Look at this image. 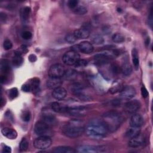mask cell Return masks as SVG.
I'll return each instance as SVG.
<instances>
[{
  "label": "cell",
  "mask_w": 153,
  "mask_h": 153,
  "mask_svg": "<svg viewBox=\"0 0 153 153\" xmlns=\"http://www.w3.org/2000/svg\"><path fill=\"white\" fill-rule=\"evenodd\" d=\"M50 126L45 123L44 121H37L34 127V131L35 134L39 136H48L50 133Z\"/></svg>",
  "instance_id": "8992f818"
},
{
  "label": "cell",
  "mask_w": 153,
  "mask_h": 153,
  "mask_svg": "<svg viewBox=\"0 0 153 153\" xmlns=\"http://www.w3.org/2000/svg\"><path fill=\"white\" fill-rule=\"evenodd\" d=\"M85 131L84 123L79 120H71L63 126L62 133L70 138H76L83 134Z\"/></svg>",
  "instance_id": "3957f363"
},
{
  "label": "cell",
  "mask_w": 153,
  "mask_h": 153,
  "mask_svg": "<svg viewBox=\"0 0 153 153\" xmlns=\"http://www.w3.org/2000/svg\"><path fill=\"white\" fill-rule=\"evenodd\" d=\"M105 148L104 146L81 145L77 148L76 151L80 153H99L105 151Z\"/></svg>",
  "instance_id": "ba28073f"
},
{
  "label": "cell",
  "mask_w": 153,
  "mask_h": 153,
  "mask_svg": "<svg viewBox=\"0 0 153 153\" xmlns=\"http://www.w3.org/2000/svg\"><path fill=\"white\" fill-rule=\"evenodd\" d=\"M149 42H150V39L149 38H147V39L145 41V44L146 45H149Z\"/></svg>",
  "instance_id": "816d5d0a"
},
{
  "label": "cell",
  "mask_w": 153,
  "mask_h": 153,
  "mask_svg": "<svg viewBox=\"0 0 153 153\" xmlns=\"http://www.w3.org/2000/svg\"><path fill=\"white\" fill-rule=\"evenodd\" d=\"M1 69V83H4L8 78V75L10 71V66L9 62L6 59H2L1 62L0 66Z\"/></svg>",
  "instance_id": "7c38bea8"
},
{
  "label": "cell",
  "mask_w": 153,
  "mask_h": 153,
  "mask_svg": "<svg viewBox=\"0 0 153 153\" xmlns=\"http://www.w3.org/2000/svg\"><path fill=\"white\" fill-rule=\"evenodd\" d=\"M83 91H84V87L81 84H80L79 82L74 83L71 86V91L75 95H76L78 97H79L81 99L84 100L85 101L90 99V98L88 96H87L84 94Z\"/></svg>",
  "instance_id": "8fae6325"
},
{
  "label": "cell",
  "mask_w": 153,
  "mask_h": 153,
  "mask_svg": "<svg viewBox=\"0 0 153 153\" xmlns=\"http://www.w3.org/2000/svg\"><path fill=\"white\" fill-rule=\"evenodd\" d=\"M23 59L22 57V54L19 53L17 50L14 51V56L12 59V63L13 66L16 67H19L23 63Z\"/></svg>",
  "instance_id": "83f0119b"
},
{
  "label": "cell",
  "mask_w": 153,
  "mask_h": 153,
  "mask_svg": "<svg viewBox=\"0 0 153 153\" xmlns=\"http://www.w3.org/2000/svg\"><path fill=\"white\" fill-rule=\"evenodd\" d=\"M65 72L64 66L60 63H56L51 66L48 70L49 77L61 78L63 76Z\"/></svg>",
  "instance_id": "52a82bcc"
},
{
  "label": "cell",
  "mask_w": 153,
  "mask_h": 153,
  "mask_svg": "<svg viewBox=\"0 0 153 153\" xmlns=\"http://www.w3.org/2000/svg\"><path fill=\"white\" fill-rule=\"evenodd\" d=\"M84 132L87 136L94 139H101L108 132V130L102 120H92L86 126Z\"/></svg>",
  "instance_id": "6da1fadb"
},
{
  "label": "cell",
  "mask_w": 153,
  "mask_h": 153,
  "mask_svg": "<svg viewBox=\"0 0 153 153\" xmlns=\"http://www.w3.org/2000/svg\"><path fill=\"white\" fill-rule=\"evenodd\" d=\"M144 120L142 116L138 114H134L130 120V125L131 127L140 128L143 124Z\"/></svg>",
  "instance_id": "5bb4252c"
},
{
  "label": "cell",
  "mask_w": 153,
  "mask_h": 153,
  "mask_svg": "<svg viewBox=\"0 0 153 153\" xmlns=\"http://www.w3.org/2000/svg\"><path fill=\"white\" fill-rule=\"evenodd\" d=\"M121 72L125 76H129L132 72V67L128 59H125L121 66Z\"/></svg>",
  "instance_id": "d4e9b609"
},
{
  "label": "cell",
  "mask_w": 153,
  "mask_h": 153,
  "mask_svg": "<svg viewBox=\"0 0 153 153\" xmlns=\"http://www.w3.org/2000/svg\"><path fill=\"white\" fill-rule=\"evenodd\" d=\"M62 84L61 78L49 77L46 82L47 87L50 89H54L57 87H60Z\"/></svg>",
  "instance_id": "44dd1931"
},
{
  "label": "cell",
  "mask_w": 153,
  "mask_h": 153,
  "mask_svg": "<svg viewBox=\"0 0 153 153\" xmlns=\"http://www.w3.org/2000/svg\"><path fill=\"white\" fill-rule=\"evenodd\" d=\"M87 64H88V62L86 60L79 59L74 66H76V67H78V68L79 67L82 68V67L86 66L87 65Z\"/></svg>",
  "instance_id": "60d3db41"
},
{
  "label": "cell",
  "mask_w": 153,
  "mask_h": 153,
  "mask_svg": "<svg viewBox=\"0 0 153 153\" xmlns=\"http://www.w3.org/2000/svg\"><path fill=\"white\" fill-rule=\"evenodd\" d=\"M141 94H142V96L143 98L147 97L148 94H149V93H148L147 89L145 88V87L144 85H143L141 87Z\"/></svg>",
  "instance_id": "ee69618b"
},
{
  "label": "cell",
  "mask_w": 153,
  "mask_h": 153,
  "mask_svg": "<svg viewBox=\"0 0 153 153\" xmlns=\"http://www.w3.org/2000/svg\"><path fill=\"white\" fill-rule=\"evenodd\" d=\"M28 59L30 62H34L36 60V56L33 54H30L29 57H28Z\"/></svg>",
  "instance_id": "681fc988"
},
{
  "label": "cell",
  "mask_w": 153,
  "mask_h": 153,
  "mask_svg": "<svg viewBox=\"0 0 153 153\" xmlns=\"http://www.w3.org/2000/svg\"><path fill=\"white\" fill-rule=\"evenodd\" d=\"M42 121L47 123L48 126L53 125L56 123V118L53 114L49 109L44 110L42 113Z\"/></svg>",
  "instance_id": "9a60e30c"
},
{
  "label": "cell",
  "mask_w": 153,
  "mask_h": 153,
  "mask_svg": "<svg viewBox=\"0 0 153 153\" xmlns=\"http://www.w3.org/2000/svg\"><path fill=\"white\" fill-rule=\"evenodd\" d=\"M74 34L76 39L87 38L90 35V30L87 27H82L81 28L75 30Z\"/></svg>",
  "instance_id": "d6986e66"
},
{
  "label": "cell",
  "mask_w": 153,
  "mask_h": 153,
  "mask_svg": "<svg viewBox=\"0 0 153 153\" xmlns=\"http://www.w3.org/2000/svg\"><path fill=\"white\" fill-rule=\"evenodd\" d=\"M31 90L30 85L28 84H25L22 86V90L25 92H29Z\"/></svg>",
  "instance_id": "f6af8a7d"
},
{
  "label": "cell",
  "mask_w": 153,
  "mask_h": 153,
  "mask_svg": "<svg viewBox=\"0 0 153 153\" xmlns=\"http://www.w3.org/2000/svg\"><path fill=\"white\" fill-rule=\"evenodd\" d=\"M22 36L24 39L28 40V39H30V38H32V34L30 31L26 30V31H24V32H22Z\"/></svg>",
  "instance_id": "7bdbcfd3"
},
{
  "label": "cell",
  "mask_w": 153,
  "mask_h": 153,
  "mask_svg": "<svg viewBox=\"0 0 153 153\" xmlns=\"http://www.w3.org/2000/svg\"><path fill=\"white\" fill-rule=\"evenodd\" d=\"M51 138L48 136H41L35 139L33 141V146L38 149H45L48 148L51 145Z\"/></svg>",
  "instance_id": "277c9868"
},
{
  "label": "cell",
  "mask_w": 153,
  "mask_h": 153,
  "mask_svg": "<svg viewBox=\"0 0 153 153\" xmlns=\"http://www.w3.org/2000/svg\"><path fill=\"white\" fill-rule=\"evenodd\" d=\"M39 79L38 78H34L32 79V81H31V90L33 91V93L35 94L38 93L40 89H39Z\"/></svg>",
  "instance_id": "4dcf8cb0"
},
{
  "label": "cell",
  "mask_w": 153,
  "mask_h": 153,
  "mask_svg": "<svg viewBox=\"0 0 153 153\" xmlns=\"http://www.w3.org/2000/svg\"><path fill=\"white\" fill-rule=\"evenodd\" d=\"M2 134L9 139H15L17 136V131L10 128L4 127L1 130Z\"/></svg>",
  "instance_id": "cb8c5ba5"
},
{
  "label": "cell",
  "mask_w": 153,
  "mask_h": 153,
  "mask_svg": "<svg viewBox=\"0 0 153 153\" xmlns=\"http://www.w3.org/2000/svg\"><path fill=\"white\" fill-rule=\"evenodd\" d=\"M51 109L56 112L57 113H62L65 112H67L68 106L64 105L62 103H60L57 102H54L51 103Z\"/></svg>",
  "instance_id": "603a6c76"
},
{
  "label": "cell",
  "mask_w": 153,
  "mask_h": 153,
  "mask_svg": "<svg viewBox=\"0 0 153 153\" xmlns=\"http://www.w3.org/2000/svg\"><path fill=\"white\" fill-rule=\"evenodd\" d=\"M18 93H19V92H18V90L17 88H16V87L12 88L11 89H10L9 90V93H8L9 98L11 100L15 99L16 97H17Z\"/></svg>",
  "instance_id": "8d00e7d4"
},
{
  "label": "cell",
  "mask_w": 153,
  "mask_h": 153,
  "mask_svg": "<svg viewBox=\"0 0 153 153\" xmlns=\"http://www.w3.org/2000/svg\"><path fill=\"white\" fill-rule=\"evenodd\" d=\"M131 56H132V61L134 67L136 70H137L139 66V59L138 55V51L136 48H133L131 51Z\"/></svg>",
  "instance_id": "f1b7e54d"
},
{
  "label": "cell",
  "mask_w": 153,
  "mask_h": 153,
  "mask_svg": "<svg viewBox=\"0 0 153 153\" xmlns=\"http://www.w3.org/2000/svg\"><path fill=\"white\" fill-rule=\"evenodd\" d=\"M11 152V149L10 146L7 145H4L2 148V152L4 153H10Z\"/></svg>",
  "instance_id": "c3c4849f"
},
{
  "label": "cell",
  "mask_w": 153,
  "mask_h": 153,
  "mask_svg": "<svg viewBox=\"0 0 153 153\" xmlns=\"http://www.w3.org/2000/svg\"><path fill=\"white\" fill-rule=\"evenodd\" d=\"M79 57L80 56L77 52L70 50L66 52L63 54L62 57V61L65 64L67 65H75L79 59Z\"/></svg>",
  "instance_id": "5b68a950"
},
{
  "label": "cell",
  "mask_w": 153,
  "mask_h": 153,
  "mask_svg": "<svg viewBox=\"0 0 153 153\" xmlns=\"http://www.w3.org/2000/svg\"><path fill=\"white\" fill-rule=\"evenodd\" d=\"M111 57H112L107 53H100L95 55L94 59L96 63L100 66L105 63H109V61L111 59Z\"/></svg>",
  "instance_id": "ffe728a7"
},
{
  "label": "cell",
  "mask_w": 153,
  "mask_h": 153,
  "mask_svg": "<svg viewBox=\"0 0 153 153\" xmlns=\"http://www.w3.org/2000/svg\"><path fill=\"white\" fill-rule=\"evenodd\" d=\"M140 103L137 100H128L124 105V109L128 114H135L140 108Z\"/></svg>",
  "instance_id": "30bf717a"
},
{
  "label": "cell",
  "mask_w": 153,
  "mask_h": 153,
  "mask_svg": "<svg viewBox=\"0 0 153 153\" xmlns=\"http://www.w3.org/2000/svg\"><path fill=\"white\" fill-rule=\"evenodd\" d=\"M76 151L70 146H60L54 148L53 149V152L56 153H74Z\"/></svg>",
  "instance_id": "4316f807"
},
{
  "label": "cell",
  "mask_w": 153,
  "mask_h": 153,
  "mask_svg": "<svg viewBox=\"0 0 153 153\" xmlns=\"http://www.w3.org/2000/svg\"><path fill=\"white\" fill-rule=\"evenodd\" d=\"M28 146H29L28 141L26 140V139L23 138L22 140L20 142V147H19L20 151L21 152H23V151H26L28 148Z\"/></svg>",
  "instance_id": "e575fe53"
},
{
  "label": "cell",
  "mask_w": 153,
  "mask_h": 153,
  "mask_svg": "<svg viewBox=\"0 0 153 153\" xmlns=\"http://www.w3.org/2000/svg\"><path fill=\"white\" fill-rule=\"evenodd\" d=\"M67 94L66 89L63 87H59L53 89L52 92V96L57 100H62L64 99Z\"/></svg>",
  "instance_id": "2e32d148"
},
{
  "label": "cell",
  "mask_w": 153,
  "mask_h": 153,
  "mask_svg": "<svg viewBox=\"0 0 153 153\" xmlns=\"http://www.w3.org/2000/svg\"><path fill=\"white\" fill-rule=\"evenodd\" d=\"M19 53H20L21 54H22V53H26L27 51V47H26V45H22L20 48H19V50H17Z\"/></svg>",
  "instance_id": "bcb514c9"
},
{
  "label": "cell",
  "mask_w": 153,
  "mask_h": 153,
  "mask_svg": "<svg viewBox=\"0 0 153 153\" xmlns=\"http://www.w3.org/2000/svg\"><path fill=\"white\" fill-rule=\"evenodd\" d=\"M30 13V8L29 7H26L22 10L21 13V18L23 22H25L28 20Z\"/></svg>",
  "instance_id": "d6a6232c"
},
{
  "label": "cell",
  "mask_w": 153,
  "mask_h": 153,
  "mask_svg": "<svg viewBox=\"0 0 153 153\" xmlns=\"http://www.w3.org/2000/svg\"><path fill=\"white\" fill-rule=\"evenodd\" d=\"M136 94V89L131 85L124 86L120 92V97L124 100H130L135 96Z\"/></svg>",
  "instance_id": "9c48e42d"
},
{
  "label": "cell",
  "mask_w": 153,
  "mask_h": 153,
  "mask_svg": "<svg viewBox=\"0 0 153 153\" xmlns=\"http://www.w3.org/2000/svg\"><path fill=\"white\" fill-rule=\"evenodd\" d=\"M78 1L77 0H70L68 2V5L70 9L73 10L78 5Z\"/></svg>",
  "instance_id": "b9f144b4"
},
{
  "label": "cell",
  "mask_w": 153,
  "mask_h": 153,
  "mask_svg": "<svg viewBox=\"0 0 153 153\" xmlns=\"http://www.w3.org/2000/svg\"><path fill=\"white\" fill-rule=\"evenodd\" d=\"M7 15L4 13L1 12L0 14V19H1V22L2 23H5L7 20Z\"/></svg>",
  "instance_id": "7dc6e473"
},
{
  "label": "cell",
  "mask_w": 153,
  "mask_h": 153,
  "mask_svg": "<svg viewBox=\"0 0 153 153\" xmlns=\"http://www.w3.org/2000/svg\"><path fill=\"white\" fill-rule=\"evenodd\" d=\"M102 120L106 126L108 131H116L124 121V117L118 112L111 111L105 112L102 117Z\"/></svg>",
  "instance_id": "7a4b0ae2"
},
{
  "label": "cell",
  "mask_w": 153,
  "mask_h": 153,
  "mask_svg": "<svg viewBox=\"0 0 153 153\" xmlns=\"http://www.w3.org/2000/svg\"><path fill=\"white\" fill-rule=\"evenodd\" d=\"M12 47H13V44L10 39H6L4 40V43H3V47H4V50H9L12 48Z\"/></svg>",
  "instance_id": "f35d334b"
},
{
  "label": "cell",
  "mask_w": 153,
  "mask_h": 153,
  "mask_svg": "<svg viewBox=\"0 0 153 153\" xmlns=\"http://www.w3.org/2000/svg\"><path fill=\"white\" fill-rule=\"evenodd\" d=\"M92 42L95 44H102L104 42V39L100 35H95L92 38Z\"/></svg>",
  "instance_id": "d590c367"
},
{
  "label": "cell",
  "mask_w": 153,
  "mask_h": 153,
  "mask_svg": "<svg viewBox=\"0 0 153 153\" xmlns=\"http://www.w3.org/2000/svg\"><path fill=\"white\" fill-rule=\"evenodd\" d=\"M21 117H22V119L23 120V121H24L25 122H28L30 121V114L29 111H26L23 112Z\"/></svg>",
  "instance_id": "ab89813d"
},
{
  "label": "cell",
  "mask_w": 153,
  "mask_h": 153,
  "mask_svg": "<svg viewBox=\"0 0 153 153\" xmlns=\"http://www.w3.org/2000/svg\"><path fill=\"white\" fill-rule=\"evenodd\" d=\"M87 112V109L84 106H74L72 107H68L67 112L72 116L82 117L84 116Z\"/></svg>",
  "instance_id": "4fadbf2b"
},
{
  "label": "cell",
  "mask_w": 153,
  "mask_h": 153,
  "mask_svg": "<svg viewBox=\"0 0 153 153\" xmlns=\"http://www.w3.org/2000/svg\"><path fill=\"white\" fill-rule=\"evenodd\" d=\"M79 51L84 54H90L93 51L94 47L92 44L88 41H82L78 44Z\"/></svg>",
  "instance_id": "ac0fdd59"
},
{
  "label": "cell",
  "mask_w": 153,
  "mask_h": 153,
  "mask_svg": "<svg viewBox=\"0 0 153 153\" xmlns=\"http://www.w3.org/2000/svg\"><path fill=\"white\" fill-rule=\"evenodd\" d=\"M65 39L67 42L69 44H72L76 41V38H75L74 33H68L65 36Z\"/></svg>",
  "instance_id": "74e56055"
},
{
  "label": "cell",
  "mask_w": 153,
  "mask_h": 153,
  "mask_svg": "<svg viewBox=\"0 0 153 153\" xmlns=\"http://www.w3.org/2000/svg\"><path fill=\"white\" fill-rule=\"evenodd\" d=\"M124 87L123 82L120 79H116L113 82L109 88V92L111 94H115L120 92Z\"/></svg>",
  "instance_id": "7402d4cb"
},
{
  "label": "cell",
  "mask_w": 153,
  "mask_h": 153,
  "mask_svg": "<svg viewBox=\"0 0 153 153\" xmlns=\"http://www.w3.org/2000/svg\"><path fill=\"white\" fill-rule=\"evenodd\" d=\"M77 72L73 69H69L65 71L63 76L67 80H73L76 78Z\"/></svg>",
  "instance_id": "f546056e"
},
{
  "label": "cell",
  "mask_w": 153,
  "mask_h": 153,
  "mask_svg": "<svg viewBox=\"0 0 153 153\" xmlns=\"http://www.w3.org/2000/svg\"><path fill=\"white\" fill-rule=\"evenodd\" d=\"M145 142V139L142 135L140 134H138L137 136L130 139L128 142V146L131 148H138L143 145Z\"/></svg>",
  "instance_id": "e0dca14e"
},
{
  "label": "cell",
  "mask_w": 153,
  "mask_h": 153,
  "mask_svg": "<svg viewBox=\"0 0 153 153\" xmlns=\"http://www.w3.org/2000/svg\"><path fill=\"white\" fill-rule=\"evenodd\" d=\"M152 9L151 10L150 12V14H149V19H148V22L150 25L151 27H152Z\"/></svg>",
  "instance_id": "f907efd6"
},
{
  "label": "cell",
  "mask_w": 153,
  "mask_h": 153,
  "mask_svg": "<svg viewBox=\"0 0 153 153\" xmlns=\"http://www.w3.org/2000/svg\"><path fill=\"white\" fill-rule=\"evenodd\" d=\"M72 11L78 15H84L87 12V8L83 5H78Z\"/></svg>",
  "instance_id": "1f68e13d"
},
{
  "label": "cell",
  "mask_w": 153,
  "mask_h": 153,
  "mask_svg": "<svg viewBox=\"0 0 153 153\" xmlns=\"http://www.w3.org/2000/svg\"><path fill=\"white\" fill-rule=\"evenodd\" d=\"M140 132V130L139 129V128L130 126V127L127 130L125 133V136L127 138L131 139L137 136L138 134H139Z\"/></svg>",
  "instance_id": "484cf974"
},
{
  "label": "cell",
  "mask_w": 153,
  "mask_h": 153,
  "mask_svg": "<svg viewBox=\"0 0 153 153\" xmlns=\"http://www.w3.org/2000/svg\"><path fill=\"white\" fill-rule=\"evenodd\" d=\"M112 40L115 43H122L125 41V37L120 33H116L112 35Z\"/></svg>",
  "instance_id": "836d02e7"
}]
</instances>
